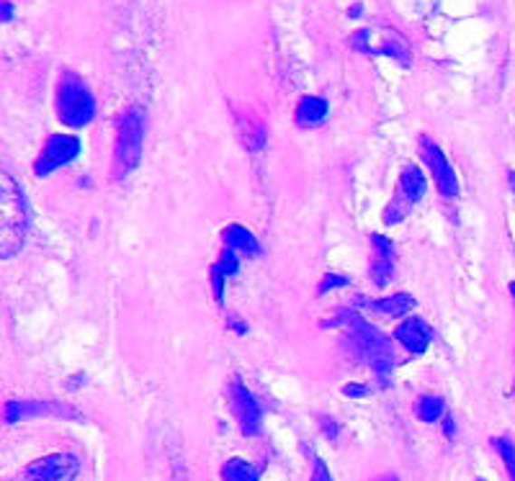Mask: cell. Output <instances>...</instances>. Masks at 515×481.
Wrapping results in <instances>:
<instances>
[{"label":"cell","mask_w":515,"mask_h":481,"mask_svg":"<svg viewBox=\"0 0 515 481\" xmlns=\"http://www.w3.org/2000/svg\"><path fill=\"white\" fill-rule=\"evenodd\" d=\"M222 240H224V248L234 250L240 258H258L261 255V245H258L255 234L245 230L243 224H227L222 230Z\"/></svg>","instance_id":"7c38bea8"},{"label":"cell","mask_w":515,"mask_h":481,"mask_svg":"<svg viewBox=\"0 0 515 481\" xmlns=\"http://www.w3.org/2000/svg\"><path fill=\"white\" fill-rule=\"evenodd\" d=\"M261 474L258 468L243 458H230L227 464L222 466V481H258Z\"/></svg>","instance_id":"e0dca14e"},{"label":"cell","mask_w":515,"mask_h":481,"mask_svg":"<svg viewBox=\"0 0 515 481\" xmlns=\"http://www.w3.org/2000/svg\"><path fill=\"white\" fill-rule=\"evenodd\" d=\"M413 410H415L417 420H423V422H438V420L446 417V404H443V399L433 397V394L417 397L415 404H413Z\"/></svg>","instance_id":"2e32d148"},{"label":"cell","mask_w":515,"mask_h":481,"mask_svg":"<svg viewBox=\"0 0 515 481\" xmlns=\"http://www.w3.org/2000/svg\"><path fill=\"white\" fill-rule=\"evenodd\" d=\"M215 270L216 273H222L224 278H227V276H234V273L240 270V255H237L234 250L222 248V252H219V258H216L215 263Z\"/></svg>","instance_id":"ffe728a7"},{"label":"cell","mask_w":515,"mask_h":481,"mask_svg":"<svg viewBox=\"0 0 515 481\" xmlns=\"http://www.w3.org/2000/svg\"><path fill=\"white\" fill-rule=\"evenodd\" d=\"M312 481H333L330 471H328V466L322 464L317 456H312Z\"/></svg>","instance_id":"7402d4cb"},{"label":"cell","mask_w":515,"mask_h":481,"mask_svg":"<svg viewBox=\"0 0 515 481\" xmlns=\"http://www.w3.org/2000/svg\"><path fill=\"white\" fill-rule=\"evenodd\" d=\"M227 394H230V404H233V412L240 422L243 435H248V438L258 435L261 432V407H258L255 397L250 394L248 386L240 379H234Z\"/></svg>","instance_id":"9c48e42d"},{"label":"cell","mask_w":515,"mask_h":481,"mask_svg":"<svg viewBox=\"0 0 515 481\" xmlns=\"http://www.w3.org/2000/svg\"><path fill=\"white\" fill-rule=\"evenodd\" d=\"M343 394L350 399H361V397H368V394H371V389H368V386H361V383H348V386L343 389Z\"/></svg>","instance_id":"cb8c5ba5"},{"label":"cell","mask_w":515,"mask_h":481,"mask_svg":"<svg viewBox=\"0 0 515 481\" xmlns=\"http://www.w3.org/2000/svg\"><path fill=\"white\" fill-rule=\"evenodd\" d=\"M361 14H364V8H361V5H353V11H350V16L356 18V16H361Z\"/></svg>","instance_id":"83f0119b"},{"label":"cell","mask_w":515,"mask_h":481,"mask_svg":"<svg viewBox=\"0 0 515 481\" xmlns=\"http://www.w3.org/2000/svg\"><path fill=\"white\" fill-rule=\"evenodd\" d=\"M492 446L495 450L500 453V458H502V464L508 468V474H510V481H515V446L510 438H492Z\"/></svg>","instance_id":"d6986e66"},{"label":"cell","mask_w":515,"mask_h":481,"mask_svg":"<svg viewBox=\"0 0 515 481\" xmlns=\"http://www.w3.org/2000/svg\"><path fill=\"white\" fill-rule=\"evenodd\" d=\"M145 142V111L139 106L124 108L117 118V139H114V178L121 181L139 165Z\"/></svg>","instance_id":"3957f363"},{"label":"cell","mask_w":515,"mask_h":481,"mask_svg":"<svg viewBox=\"0 0 515 481\" xmlns=\"http://www.w3.org/2000/svg\"><path fill=\"white\" fill-rule=\"evenodd\" d=\"M319 428H322V432H325L330 440H335V438H338V432H340V425H338L330 415L319 417Z\"/></svg>","instance_id":"603a6c76"},{"label":"cell","mask_w":515,"mask_h":481,"mask_svg":"<svg viewBox=\"0 0 515 481\" xmlns=\"http://www.w3.org/2000/svg\"><path fill=\"white\" fill-rule=\"evenodd\" d=\"M78 155H81V139L78 137H72V134H52L47 145L39 152V157H36L33 173L39 178H47L54 170L75 163Z\"/></svg>","instance_id":"8992f818"},{"label":"cell","mask_w":515,"mask_h":481,"mask_svg":"<svg viewBox=\"0 0 515 481\" xmlns=\"http://www.w3.org/2000/svg\"><path fill=\"white\" fill-rule=\"evenodd\" d=\"M364 304L374 312H382L386 316H405L407 312H413L415 299L410 294H392L386 299H364Z\"/></svg>","instance_id":"9a60e30c"},{"label":"cell","mask_w":515,"mask_h":481,"mask_svg":"<svg viewBox=\"0 0 515 481\" xmlns=\"http://www.w3.org/2000/svg\"><path fill=\"white\" fill-rule=\"evenodd\" d=\"M377 481H399V479L395 476V474H384L382 479H377Z\"/></svg>","instance_id":"f1b7e54d"},{"label":"cell","mask_w":515,"mask_h":481,"mask_svg":"<svg viewBox=\"0 0 515 481\" xmlns=\"http://www.w3.org/2000/svg\"><path fill=\"white\" fill-rule=\"evenodd\" d=\"M417 147H420L423 163L431 167V175L433 181H435L438 193H441L443 199H456V196H459V178H456V173H453V167H451L446 152L441 150V147L433 142V137H428V134H420Z\"/></svg>","instance_id":"5b68a950"},{"label":"cell","mask_w":515,"mask_h":481,"mask_svg":"<svg viewBox=\"0 0 515 481\" xmlns=\"http://www.w3.org/2000/svg\"><path fill=\"white\" fill-rule=\"evenodd\" d=\"M368 276L377 286H386L395 276V245L382 237L371 234V260H368Z\"/></svg>","instance_id":"30bf717a"},{"label":"cell","mask_w":515,"mask_h":481,"mask_svg":"<svg viewBox=\"0 0 515 481\" xmlns=\"http://www.w3.org/2000/svg\"><path fill=\"white\" fill-rule=\"evenodd\" d=\"M54 111L70 129L88 127L96 118V99L81 75H75L70 70L60 75L57 90H54Z\"/></svg>","instance_id":"7a4b0ae2"},{"label":"cell","mask_w":515,"mask_h":481,"mask_svg":"<svg viewBox=\"0 0 515 481\" xmlns=\"http://www.w3.org/2000/svg\"><path fill=\"white\" fill-rule=\"evenodd\" d=\"M340 319L348 327L350 348L356 350L366 363L374 368V373H379L382 379H386L392 373V368H395L392 343L374 325H368L364 316H358L356 312H340Z\"/></svg>","instance_id":"6da1fadb"},{"label":"cell","mask_w":515,"mask_h":481,"mask_svg":"<svg viewBox=\"0 0 515 481\" xmlns=\"http://www.w3.org/2000/svg\"><path fill=\"white\" fill-rule=\"evenodd\" d=\"M81 474V461L72 453H50L26 466V481H75Z\"/></svg>","instance_id":"ba28073f"},{"label":"cell","mask_w":515,"mask_h":481,"mask_svg":"<svg viewBox=\"0 0 515 481\" xmlns=\"http://www.w3.org/2000/svg\"><path fill=\"white\" fill-rule=\"evenodd\" d=\"M230 327L237 332H248V327L243 325V319H234V316H230Z\"/></svg>","instance_id":"4316f807"},{"label":"cell","mask_w":515,"mask_h":481,"mask_svg":"<svg viewBox=\"0 0 515 481\" xmlns=\"http://www.w3.org/2000/svg\"><path fill=\"white\" fill-rule=\"evenodd\" d=\"M477 481H484V479H477Z\"/></svg>","instance_id":"4dcf8cb0"},{"label":"cell","mask_w":515,"mask_h":481,"mask_svg":"<svg viewBox=\"0 0 515 481\" xmlns=\"http://www.w3.org/2000/svg\"><path fill=\"white\" fill-rule=\"evenodd\" d=\"M399 193L410 203H417V201L425 196V175L417 165H405L402 173H399Z\"/></svg>","instance_id":"5bb4252c"},{"label":"cell","mask_w":515,"mask_h":481,"mask_svg":"<svg viewBox=\"0 0 515 481\" xmlns=\"http://www.w3.org/2000/svg\"><path fill=\"white\" fill-rule=\"evenodd\" d=\"M29 417H60V420H78L83 422L85 417L62 401H42V399H33V401H5L3 407V420L5 425H16L21 420H29Z\"/></svg>","instance_id":"52a82bcc"},{"label":"cell","mask_w":515,"mask_h":481,"mask_svg":"<svg viewBox=\"0 0 515 481\" xmlns=\"http://www.w3.org/2000/svg\"><path fill=\"white\" fill-rule=\"evenodd\" d=\"M410 209H413V203L405 199L402 193H397V196L392 199V203L384 209V222H386V224H397V222H402L405 216L410 214Z\"/></svg>","instance_id":"ac0fdd59"},{"label":"cell","mask_w":515,"mask_h":481,"mask_svg":"<svg viewBox=\"0 0 515 481\" xmlns=\"http://www.w3.org/2000/svg\"><path fill=\"white\" fill-rule=\"evenodd\" d=\"M395 337H397V343H402V348L407 350L410 355H423V353L428 350V345H431L433 330L425 319L410 316V319H405L402 325H397Z\"/></svg>","instance_id":"8fae6325"},{"label":"cell","mask_w":515,"mask_h":481,"mask_svg":"<svg viewBox=\"0 0 515 481\" xmlns=\"http://www.w3.org/2000/svg\"><path fill=\"white\" fill-rule=\"evenodd\" d=\"M325 117H328V100L319 96H304L294 111V121L300 129H315L325 121Z\"/></svg>","instance_id":"4fadbf2b"},{"label":"cell","mask_w":515,"mask_h":481,"mask_svg":"<svg viewBox=\"0 0 515 481\" xmlns=\"http://www.w3.org/2000/svg\"><path fill=\"white\" fill-rule=\"evenodd\" d=\"M343 286H348V276H340V273H325V276H322V281L317 283V294H319V297H325L328 291H333V288H343Z\"/></svg>","instance_id":"44dd1931"},{"label":"cell","mask_w":515,"mask_h":481,"mask_svg":"<svg viewBox=\"0 0 515 481\" xmlns=\"http://www.w3.org/2000/svg\"><path fill=\"white\" fill-rule=\"evenodd\" d=\"M32 212L18 183L3 173V258L16 255L29 234Z\"/></svg>","instance_id":"277c9868"},{"label":"cell","mask_w":515,"mask_h":481,"mask_svg":"<svg viewBox=\"0 0 515 481\" xmlns=\"http://www.w3.org/2000/svg\"><path fill=\"white\" fill-rule=\"evenodd\" d=\"M14 18V5L8 0H3V24H8Z\"/></svg>","instance_id":"484cf974"},{"label":"cell","mask_w":515,"mask_h":481,"mask_svg":"<svg viewBox=\"0 0 515 481\" xmlns=\"http://www.w3.org/2000/svg\"><path fill=\"white\" fill-rule=\"evenodd\" d=\"M508 178H510V185H513V191H515V173H513V170L508 173Z\"/></svg>","instance_id":"f546056e"},{"label":"cell","mask_w":515,"mask_h":481,"mask_svg":"<svg viewBox=\"0 0 515 481\" xmlns=\"http://www.w3.org/2000/svg\"><path fill=\"white\" fill-rule=\"evenodd\" d=\"M443 432H446V438H449V440H453V435H456V425H453L451 415L443 417Z\"/></svg>","instance_id":"d4e9b609"}]
</instances>
